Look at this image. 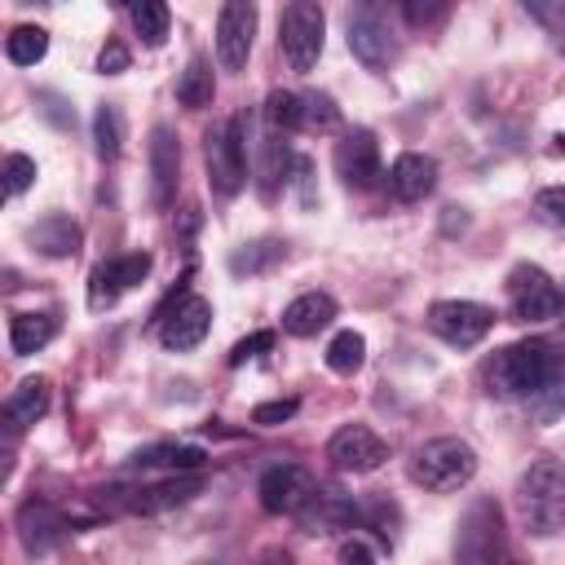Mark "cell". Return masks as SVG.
<instances>
[{
  "label": "cell",
  "mask_w": 565,
  "mask_h": 565,
  "mask_svg": "<svg viewBox=\"0 0 565 565\" xmlns=\"http://www.w3.org/2000/svg\"><path fill=\"white\" fill-rule=\"evenodd\" d=\"M331 318H335V300L327 291H305L282 309V331L305 340V335H318L322 327H331Z\"/></svg>",
  "instance_id": "22"
},
{
  "label": "cell",
  "mask_w": 565,
  "mask_h": 565,
  "mask_svg": "<svg viewBox=\"0 0 565 565\" xmlns=\"http://www.w3.org/2000/svg\"><path fill=\"white\" fill-rule=\"evenodd\" d=\"M150 203L168 207L177 199V181H181V141L168 124L150 128Z\"/></svg>",
  "instance_id": "15"
},
{
  "label": "cell",
  "mask_w": 565,
  "mask_h": 565,
  "mask_svg": "<svg viewBox=\"0 0 565 565\" xmlns=\"http://www.w3.org/2000/svg\"><path fill=\"white\" fill-rule=\"evenodd\" d=\"M516 512L525 534L552 539L565 530V463L556 455L530 459V468L516 481Z\"/></svg>",
  "instance_id": "2"
},
{
  "label": "cell",
  "mask_w": 565,
  "mask_h": 565,
  "mask_svg": "<svg viewBox=\"0 0 565 565\" xmlns=\"http://www.w3.org/2000/svg\"><path fill=\"white\" fill-rule=\"evenodd\" d=\"M128 18H132V26H137V35L150 44V49H159L163 40H168V22H172V13H168V4H159V0H146V4H132L128 9Z\"/></svg>",
  "instance_id": "31"
},
{
  "label": "cell",
  "mask_w": 565,
  "mask_h": 565,
  "mask_svg": "<svg viewBox=\"0 0 565 565\" xmlns=\"http://www.w3.org/2000/svg\"><path fill=\"white\" fill-rule=\"evenodd\" d=\"M207 331H212V305H207L203 296H181L177 309L159 322V340H163V349H172V353H185V349L203 344Z\"/></svg>",
  "instance_id": "17"
},
{
  "label": "cell",
  "mask_w": 565,
  "mask_h": 565,
  "mask_svg": "<svg viewBox=\"0 0 565 565\" xmlns=\"http://www.w3.org/2000/svg\"><path fill=\"white\" fill-rule=\"evenodd\" d=\"M265 349H274V331H252L247 340H238V344L230 349V366H243V362H252V358L265 353Z\"/></svg>",
  "instance_id": "38"
},
{
  "label": "cell",
  "mask_w": 565,
  "mask_h": 565,
  "mask_svg": "<svg viewBox=\"0 0 565 565\" xmlns=\"http://www.w3.org/2000/svg\"><path fill=\"white\" fill-rule=\"evenodd\" d=\"M486 388L503 402H530L539 397L556 375H565V362L552 340H516L486 358Z\"/></svg>",
  "instance_id": "1"
},
{
  "label": "cell",
  "mask_w": 565,
  "mask_h": 565,
  "mask_svg": "<svg viewBox=\"0 0 565 565\" xmlns=\"http://www.w3.org/2000/svg\"><path fill=\"white\" fill-rule=\"evenodd\" d=\"M494 327V309L481 300H437L428 309V331L437 340H446L450 349H472L490 335Z\"/></svg>",
  "instance_id": "9"
},
{
  "label": "cell",
  "mask_w": 565,
  "mask_h": 565,
  "mask_svg": "<svg viewBox=\"0 0 565 565\" xmlns=\"http://www.w3.org/2000/svg\"><path fill=\"white\" fill-rule=\"evenodd\" d=\"M49 53V31L44 26H13L4 35V57L13 66H35Z\"/></svg>",
  "instance_id": "28"
},
{
  "label": "cell",
  "mask_w": 565,
  "mask_h": 565,
  "mask_svg": "<svg viewBox=\"0 0 565 565\" xmlns=\"http://www.w3.org/2000/svg\"><path fill=\"white\" fill-rule=\"evenodd\" d=\"M49 380L44 375H31V380H22L9 397H4V406H0V419H4V433L9 437H18L22 428H31L35 419H44V411H49Z\"/></svg>",
  "instance_id": "21"
},
{
  "label": "cell",
  "mask_w": 565,
  "mask_h": 565,
  "mask_svg": "<svg viewBox=\"0 0 565 565\" xmlns=\"http://www.w3.org/2000/svg\"><path fill=\"white\" fill-rule=\"evenodd\" d=\"M340 565H375V552L362 539H344L340 543Z\"/></svg>",
  "instance_id": "41"
},
{
  "label": "cell",
  "mask_w": 565,
  "mask_h": 565,
  "mask_svg": "<svg viewBox=\"0 0 565 565\" xmlns=\"http://www.w3.org/2000/svg\"><path fill=\"white\" fill-rule=\"evenodd\" d=\"M256 565H296V561H291V552H282V547H265V552L256 556Z\"/></svg>",
  "instance_id": "42"
},
{
  "label": "cell",
  "mask_w": 565,
  "mask_h": 565,
  "mask_svg": "<svg viewBox=\"0 0 565 565\" xmlns=\"http://www.w3.org/2000/svg\"><path fill=\"white\" fill-rule=\"evenodd\" d=\"M31 185H35V159L13 150V154L4 159V194H9V199H18V194H22V190H31Z\"/></svg>",
  "instance_id": "34"
},
{
  "label": "cell",
  "mask_w": 565,
  "mask_h": 565,
  "mask_svg": "<svg viewBox=\"0 0 565 565\" xmlns=\"http://www.w3.org/2000/svg\"><path fill=\"white\" fill-rule=\"evenodd\" d=\"M503 291H508V309L516 322H547V318H561V309H565L561 287L539 265H516L503 282Z\"/></svg>",
  "instance_id": "8"
},
{
  "label": "cell",
  "mask_w": 565,
  "mask_h": 565,
  "mask_svg": "<svg viewBox=\"0 0 565 565\" xmlns=\"http://www.w3.org/2000/svg\"><path fill=\"white\" fill-rule=\"evenodd\" d=\"M534 216L552 230H565V185H547L534 194Z\"/></svg>",
  "instance_id": "35"
},
{
  "label": "cell",
  "mask_w": 565,
  "mask_h": 565,
  "mask_svg": "<svg viewBox=\"0 0 565 565\" xmlns=\"http://www.w3.org/2000/svg\"><path fill=\"white\" fill-rule=\"evenodd\" d=\"M62 534H66V516H62L53 503L26 499V503L18 508V539H22V547H26L31 556H44Z\"/></svg>",
  "instance_id": "19"
},
{
  "label": "cell",
  "mask_w": 565,
  "mask_h": 565,
  "mask_svg": "<svg viewBox=\"0 0 565 565\" xmlns=\"http://www.w3.org/2000/svg\"><path fill=\"white\" fill-rule=\"evenodd\" d=\"M256 4L247 0H230L216 13V62L225 71H243L247 53H252V35H256Z\"/></svg>",
  "instance_id": "14"
},
{
  "label": "cell",
  "mask_w": 565,
  "mask_h": 565,
  "mask_svg": "<svg viewBox=\"0 0 565 565\" xmlns=\"http://www.w3.org/2000/svg\"><path fill=\"white\" fill-rule=\"evenodd\" d=\"M207 455L199 446L185 441H163V446H146L132 455V468H168V472H203Z\"/></svg>",
  "instance_id": "24"
},
{
  "label": "cell",
  "mask_w": 565,
  "mask_h": 565,
  "mask_svg": "<svg viewBox=\"0 0 565 565\" xmlns=\"http://www.w3.org/2000/svg\"><path fill=\"white\" fill-rule=\"evenodd\" d=\"M530 411H534L543 424H552V419L565 411V375H556L539 397H530Z\"/></svg>",
  "instance_id": "36"
},
{
  "label": "cell",
  "mask_w": 565,
  "mask_h": 565,
  "mask_svg": "<svg viewBox=\"0 0 565 565\" xmlns=\"http://www.w3.org/2000/svg\"><path fill=\"white\" fill-rule=\"evenodd\" d=\"M402 13H406L411 26H433V22H441L450 9H446V4H419V0H406Z\"/></svg>",
  "instance_id": "39"
},
{
  "label": "cell",
  "mask_w": 565,
  "mask_h": 565,
  "mask_svg": "<svg viewBox=\"0 0 565 565\" xmlns=\"http://www.w3.org/2000/svg\"><path fill=\"white\" fill-rule=\"evenodd\" d=\"M278 44H282V57L291 71H313L318 57H322V44H327V18L313 0H291L278 18Z\"/></svg>",
  "instance_id": "6"
},
{
  "label": "cell",
  "mask_w": 565,
  "mask_h": 565,
  "mask_svg": "<svg viewBox=\"0 0 565 565\" xmlns=\"http://www.w3.org/2000/svg\"><path fill=\"white\" fill-rule=\"evenodd\" d=\"M97 71H102V75H119V71H128V49H124L119 40H106V49L97 53Z\"/></svg>",
  "instance_id": "40"
},
{
  "label": "cell",
  "mask_w": 565,
  "mask_h": 565,
  "mask_svg": "<svg viewBox=\"0 0 565 565\" xmlns=\"http://www.w3.org/2000/svg\"><path fill=\"white\" fill-rule=\"evenodd\" d=\"M282 252H287V247H282L278 238H260V243H247L243 252H234V256H230V269H234V274H260V269L278 265Z\"/></svg>",
  "instance_id": "33"
},
{
  "label": "cell",
  "mask_w": 565,
  "mask_h": 565,
  "mask_svg": "<svg viewBox=\"0 0 565 565\" xmlns=\"http://www.w3.org/2000/svg\"><path fill=\"white\" fill-rule=\"evenodd\" d=\"M411 477L433 490V494H450V490H463L472 477H477V450L463 441V437H433L415 450L411 459Z\"/></svg>",
  "instance_id": "4"
},
{
  "label": "cell",
  "mask_w": 565,
  "mask_h": 565,
  "mask_svg": "<svg viewBox=\"0 0 565 565\" xmlns=\"http://www.w3.org/2000/svg\"><path fill=\"white\" fill-rule=\"evenodd\" d=\"M556 150H565V137H556Z\"/></svg>",
  "instance_id": "43"
},
{
  "label": "cell",
  "mask_w": 565,
  "mask_h": 565,
  "mask_svg": "<svg viewBox=\"0 0 565 565\" xmlns=\"http://www.w3.org/2000/svg\"><path fill=\"white\" fill-rule=\"evenodd\" d=\"M455 561L459 565H521L503 534V512L494 499H477L455 525Z\"/></svg>",
  "instance_id": "3"
},
{
  "label": "cell",
  "mask_w": 565,
  "mask_h": 565,
  "mask_svg": "<svg viewBox=\"0 0 565 565\" xmlns=\"http://www.w3.org/2000/svg\"><path fill=\"white\" fill-rule=\"evenodd\" d=\"M296 516H300L305 534H331V530H353V525L362 521V508H358L344 490H335V486H318L313 499H309Z\"/></svg>",
  "instance_id": "18"
},
{
  "label": "cell",
  "mask_w": 565,
  "mask_h": 565,
  "mask_svg": "<svg viewBox=\"0 0 565 565\" xmlns=\"http://www.w3.org/2000/svg\"><path fill=\"white\" fill-rule=\"evenodd\" d=\"M327 459H331L335 472H353L358 477V472H375L388 459V446L371 424H344V428L331 433Z\"/></svg>",
  "instance_id": "11"
},
{
  "label": "cell",
  "mask_w": 565,
  "mask_h": 565,
  "mask_svg": "<svg viewBox=\"0 0 565 565\" xmlns=\"http://www.w3.org/2000/svg\"><path fill=\"white\" fill-rule=\"evenodd\" d=\"M433 185H437V159H433V154L406 150V154L393 159V168H388V190H393V199L419 203V199L433 194Z\"/></svg>",
  "instance_id": "20"
},
{
  "label": "cell",
  "mask_w": 565,
  "mask_h": 565,
  "mask_svg": "<svg viewBox=\"0 0 565 565\" xmlns=\"http://www.w3.org/2000/svg\"><path fill=\"white\" fill-rule=\"evenodd\" d=\"M212 93H216V84H212V62H207L203 53H194V57L185 62L181 79H177V102L190 106V110H203V106H212Z\"/></svg>",
  "instance_id": "26"
},
{
  "label": "cell",
  "mask_w": 565,
  "mask_h": 565,
  "mask_svg": "<svg viewBox=\"0 0 565 565\" xmlns=\"http://www.w3.org/2000/svg\"><path fill=\"white\" fill-rule=\"evenodd\" d=\"M335 172H340V181H344L349 190L375 185V177H380V141H375L371 128L344 132V141L335 146Z\"/></svg>",
  "instance_id": "16"
},
{
  "label": "cell",
  "mask_w": 565,
  "mask_h": 565,
  "mask_svg": "<svg viewBox=\"0 0 565 565\" xmlns=\"http://www.w3.org/2000/svg\"><path fill=\"white\" fill-rule=\"evenodd\" d=\"M93 150L102 163H115L124 150V115L115 106H97L93 110Z\"/></svg>",
  "instance_id": "27"
},
{
  "label": "cell",
  "mask_w": 565,
  "mask_h": 565,
  "mask_svg": "<svg viewBox=\"0 0 565 565\" xmlns=\"http://www.w3.org/2000/svg\"><path fill=\"white\" fill-rule=\"evenodd\" d=\"M150 274V256L146 252H128V256H115V260H102L93 274H88V309H110L119 305L124 291H132L137 282H146Z\"/></svg>",
  "instance_id": "12"
},
{
  "label": "cell",
  "mask_w": 565,
  "mask_h": 565,
  "mask_svg": "<svg viewBox=\"0 0 565 565\" xmlns=\"http://www.w3.org/2000/svg\"><path fill=\"white\" fill-rule=\"evenodd\" d=\"M207 159V185L216 199H234L247 185V146H243V119H216L203 137Z\"/></svg>",
  "instance_id": "5"
},
{
  "label": "cell",
  "mask_w": 565,
  "mask_h": 565,
  "mask_svg": "<svg viewBox=\"0 0 565 565\" xmlns=\"http://www.w3.org/2000/svg\"><path fill=\"white\" fill-rule=\"evenodd\" d=\"M313 490H318V481H313V472L305 463H274L256 481L260 508L274 512V516H296L313 499Z\"/></svg>",
  "instance_id": "10"
},
{
  "label": "cell",
  "mask_w": 565,
  "mask_h": 565,
  "mask_svg": "<svg viewBox=\"0 0 565 565\" xmlns=\"http://www.w3.org/2000/svg\"><path fill=\"white\" fill-rule=\"evenodd\" d=\"M53 335H57V313H13V322H9V349L18 358L40 353Z\"/></svg>",
  "instance_id": "25"
},
{
  "label": "cell",
  "mask_w": 565,
  "mask_h": 565,
  "mask_svg": "<svg viewBox=\"0 0 565 565\" xmlns=\"http://www.w3.org/2000/svg\"><path fill=\"white\" fill-rule=\"evenodd\" d=\"M362 362H366V340L358 331H335L331 344H327V366L335 375H353Z\"/></svg>",
  "instance_id": "30"
},
{
  "label": "cell",
  "mask_w": 565,
  "mask_h": 565,
  "mask_svg": "<svg viewBox=\"0 0 565 565\" xmlns=\"http://www.w3.org/2000/svg\"><path fill=\"white\" fill-rule=\"evenodd\" d=\"M265 128H269V132H291V128H300V93L274 88V93L265 97Z\"/></svg>",
  "instance_id": "32"
},
{
  "label": "cell",
  "mask_w": 565,
  "mask_h": 565,
  "mask_svg": "<svg viewBox=\"0 0 565 565\" xmlns=\"http://www.w3.org/2000/svg\"><path fill=\"white\" fill-rule=\"evenodd\" d=\"M300 411V402L296 397H278V402H260L256 411H252V424H260V428H274V424H287L291 415Z\"/></svg>",
  "instance_id": "37"
},
{
  "label": "cell",
  "mask_w": 565,
  "mask_h": 565,
  "mask_svg": "<svg viewBox=\"0 0 565 565\" xmlns=\"http://www.w3.org/2000/svg\"><path fill=\"white\" fill-rule=\"evenodd\" d=\"M79 225L71 221V216H62V212H53V216H44V221H35L31 225V247L40 252V256H49V260H66V256H75L79 252Z\"/></svg>",
  "instance_id": "23"
},
{
  "label": "cell",
  "mask_w": 565,
  "mask_h": 565,
  "mask_svg": "<svg viewBox=\"0 0 565 565\" xmlns=\"http://www.w3.org/2000/svg\"><path fill=\"white\" fill-rule=\"evenodd\" d=\"M199 490H203V472H172V477H163V481L128 486V490L119 486V490H110V494H119V503H124L128 512L150 516V512H168V508L190 503Z\"/></svg>",
  "instance_id": "13"
},
{
  "label": "cell",
  "mask_w": 565,
  "mask_h": 565,
  "mask_svg": "<svg viewBox=\"0 0 565 565\" xmlns=\"http://www.w3.org/2000/svg\"><path fill=\"white\" fill-rule=\"evenodd\" d=\"M300 128H309V132H331V128H340V106H335V97L331 93H300Z\"/></svg>",
  "instance_id": "29"
},
{
  "label": "cell",
  "mask_w": 565,
  "mask_h": 565,
  "mask_svg": "<svg viewBox=\"0 0 565 565\" xmlns=\"http://www.w3.org/2000/svg\"><path fill=\"white\" fill-rule=\"evenodd\" d=\"M344 31H349V53L366 71H388V62L397 57V35L380 4H353L344 13Z\"/></svg>",
  "instance_id": "7"
}]
</instances>
